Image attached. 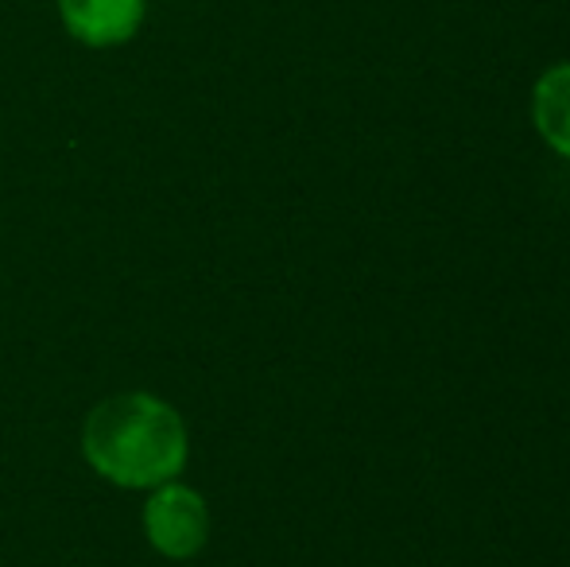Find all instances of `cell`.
Listing matches in <instances>:
<instances>
[{"mask_svg":"<svg viewBox=\"0 0 570 567\" xmlns=\"http://www.w3.org/2000/svg\"><path fill=\"white\" fill-rule=\"evenodd\" d=\"M144 525H148V540L171 560H187L206 545L210 532V514L206 501L187 486L164 482L156 486L148 509H144Z\"/></svg>","mask_w":570,"mask_h":567,"instance_id":"obj_2","label":"cell"},{"mask_svg":"<svg viewBox=\"0 0 570 567\" xmlns=\"http://www.w3.org/2000/svg\"><path fill=\"white\" fill-rule=\"evenodd\" d=\"M62 23L90 47H114L136 36L144 20V0H59Z\"/></svg>","mask_w":570,"mask_h":567,"instance_id":"obj_3","label":"cell"},{"mask_svg":"<svg viewBox=\"0 0 570 567\" xmlns=\"http://www.w3.org/2000/svg\"><path fill=\"white\" fill-rule=\"evenodd\" d=\"M535 129L540 137L559 151V156L570 159V62L567 67H556L540 78L535 86Z\"/></svg>","mask_w":570,"mask_h":567,"instance_id":"obj_4","label":"cell"},{"mask_svg":"<svg viewBox=\"0 0 570 567\" xmlns=\"http://www.w3.org/2000/svg\"><path fill=\"white\" fill-rule=\"evenodd\" d=\"M82 451L117 486H164L187 462V424L148 393H120L90 412Z\"/></svg>","mask_w":570,"mask_h":567,"instance_id":"obj_1","label":"cell"}]
</instances>
